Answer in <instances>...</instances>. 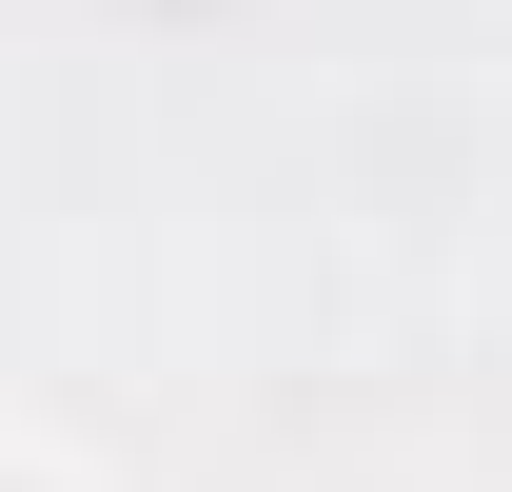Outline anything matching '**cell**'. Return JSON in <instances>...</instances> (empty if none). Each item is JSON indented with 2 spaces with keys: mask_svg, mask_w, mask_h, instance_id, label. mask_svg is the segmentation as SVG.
<instances>
[{
  "mask_svg": "<svg viewBox=\"0 0 512 492\" xmlns=\"http://www.w3.org/2000/svg\"><path fill=\"white\" fill-rule=\"evenodd\" d=\"M0 492H79V453H60V433H20V453H0Z\"/></svg>",
  "mask_w": 512,
  "mask_h": 492,
  "instance_id": "obj_1",
  "label": "cell"
}]
</instances>
